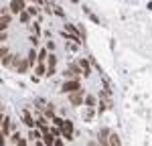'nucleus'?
I'll list each match as a JSON object with an SVG mask.
<instances>
[{
  "label": "nucleus",
  "mask_w": 152,
  "mask_h": 146,
  "mask_svg": "<svg viewBox=\"0 0 152 146\" xmlns=\"http://www.w3.org/2000/svg\"><path fill=\"white\" fill-rule=\"evenodd\" d=\"M83 85H81V79H65L63 83H61V93H67V96H71V93H75V91H81Z\"/></svg>",
  "instance_id": "nucleus-1"
},
{
  "label": "nucleus",
  "mask_w": 152,
  "mask_h": 146,
  "mask_svg": "<svg viewBox=\"0 0 152 146\" xmlns=\"http://www.w3.org/2000/svg\"><path fill=\"white\" fill-rule=\"evenodd\" d=\"M63 77L65 79H81L83 71H81V67H79V63H69L65 67V71H63Z\"/></svg>",
  "instance_id": "nucleus-2"
},
{
  "label": "nucleus",
  "mask_w": 152,
  "mask_h": 146,
  "mask_svg": "<svg viewBox=\"0 0 152 146\" xmlns=\"http://www.w3.org/2000/svg\"><path fill=\"white\" fill-rule=\"evenodd\" d=\"M31 67H33V65L28 63V59H26V57H18V55L14 57V63H12V69H14V71L18 73V75H23V73H26L28 69H31Z\"/></svg>",
  "instance_id": "nucleus-3"
},
{
  "label": "nucleus",
  "mask_w": 152,
  "mask_h": 146,
  "mask_svg": "<svg viewBox=\"0 0 152 146\" xmlns=\"http://www.w3.org/2000/svg\"><path fill=\"white\" fill-rule=\"evenodd\" d=\"M85 89H81V91H75V93H71V96H67V99H69V104L73 106V108H79V106H85Z\"/></svg>",
  "instance_id": "nucleus-4"
},
{
  "label": "nucleus",
  "mask_w": 152,
  "mask_h": 146,
  "mask_svg": "<svg viewBox=\"0 0 152 146\" xmlns=\"http://www.w3.org/2000/svg\"><path fill=\"white\" fill-rule=\"evenodd\" d=\"M26 6H28V4H26L24 0H10V4H8L12 16H18L20 12H24V10H26Z\"/></svg>",
  "instance_id": "nucleus-5"
},
{
  "label": "nucleus",
  "mask_w": 152,
  "mask_h": 146,
  "mask_svg": "<svg viewBox=\"0 0 152 146\" xmlns=\"http://www.w3.org/2000/svg\"><path fill=\"white\" fill-rule=\"evenodd\" d=\"M61 132H63V136H61V138H65L67 142H71V140H73V122H71V120H65V124L61 126Z\"/></svg>",
  "instance_id": "nucleus-6"
},
{
  "label": "nucleus",
  "mask_w": 152,
  "mask_h": 146,
  "mask_svg": "<svg viewBox=\"0 0 152 146\" xmlns=\"http://www.w3.org/2000/svg\"><path fill=\"white\" fill-rule=\"evenodd\" d=\"M77 63H79V67H81V71H83V77H89L91 71H94V65L89 63V59H87V57H81Z\"/></svg>",
  "instance_id": "nucleus-7"
},
{
  "label": "nucleus",
  "mask_w": 152,
  "mask_h": 146,
  "mask_svg": "<svg viewBox=\"0 0 152 146\" xmlns=\"http://www.w3.org/2000/svg\"><path fill=\"white\" fill-rule=\"evenodd\" d=\"M110 134H112L110 128H102V130H99V134H97V142H99V146H110Z\"/></svg>",
  "instance_id": "nucleus-8"
},
{
  "label": "nucleus",
  "mask_w": 152,
  "mask_h": 146,
  "mask_svg": "<svg viewBox=\"0 0 152 146\" xmlns=\"http://www.w3.org/2000/svg\"><path fill=\"white\" fill-rule=\"evenodd\" d=\"M23 122L26 124L28 130H31V128H37V120L33 118V114H31L28 110H23Z\"/></svg>",
  "instance_id": "nucleus-9"
},
{
  "label": "nucleus",
  "mask_w": 152,
  "mask_h": 146,
  "mask_svg": "<svg viewBox=\"0 0 152 146\" xmlns=\"http://www.w3.org/2000/svg\"><path fill=\"white\" fill-rule=\"evenodd\" d=\"M43 116H45L47 120H51V122L57 118V108H55V104H53V101H49V106H47V110L43 112Z\"/></svg>",
  "instance_id": "nucleus-10"
},
{
  "label": "nucleus",
  "mask_w": 152,
  "mask_h": 146,
  "mask_svg": "<svg viewBox=\"0 0 152 146\" xmlns=\"http://www.w3.org/2000/svg\"><path fill=\"white\" fill-rule=\"evenodd\" d=\"M31 142H39V140H43V132L39 130V128H31L28 130V136H26Z\"/></svg>",
  "instance_id": "nucleus-11"
},
{
  "label": "nucleus",
  "mask_w": 152,
  "mask_h": 146,
  "mask_svg": "<svg viewBox=\"0 0 152 146\" xmlns=\"http://www.w3.org/2000/svg\"><path fill=\"white\" fill-rule=\"evenodd\" d=\"M26 59H28V63H31L33 67H37V65H39V49H33V47H31L28 55H26Z\"/></svg>",
  "instance_id": "nucleus-12"
},
{
  "label": "nucleus",
  "mask_w": 152,
  "mask_h": 146,
  "mask_svg": "<svg viewBox=\"0 0 152 146\" xmlns=\"http://www.w3.org/2000/svg\"><path fill=\"white\" fill-rule=\"evenodd\" d=\"M97 114V108H85L83 106V122H91Z\"/></svg>",
  "instance_id": "nucleus-13"
},
{
  "label": "nucleus",
  "mask_w": 152,
  "mask_h": 146,
  "mask_svg": "<svg viewBox=\"0 0 152 146\" xmlns=\"http://www.w3.org/2000/svg\"><path fill=\"white\" fill-rule=\"evenodd\" d=\"M10 23H12V14H4V16H0V33L8 31Z\"/></svg>",
  "instance_id": "nucleus-14"
},
{
  "label": "nucleus",
  "mask_w": 152,
  "mask_h": 146,
  "mask_svg": "<svg viewBox=\"0 0 152 146\" xmlns=\"http://www.w3.org/2000/svg\"><path fill=\"white\" fill-rule=\"evenodd\" d=\"M97 106H99V97L87 93L85 96V108H97Z\"/></svg>",
  "instance_id": "nucleus-15"
},
{
  "label": "nucleus",
  "mask_w": 152,
  "mask_h": 146,
  "mask_svg": "<svg viewBox=\"0 0 152 146\" xmlns=\"http://www.w3.org/2000/svg\"><path fill=\"white\" fill-rule=\"evenodd\" d=\"M16 18H18V23H20V24H28V26H31V24L35 23V18H33V16H31V14H28L26 10H24V12H20V14H18Z\"/></svg>",
  "instance_id": "nucleus-16"
},
{
  "label": "nucleus",
  "mask_w": 152,
  "mask_h": 146,
  "mask_svg": "<svg viewBox=\"0 0 152 146\" xmlns=\"http://www.w3.org/2000/svg\"><path fill=\"white\" fill-rule=\"evenodd\" d=\"M63 31H67L69 35H73V36H79V28H77V24H73V23H65L63 24ZM85 43V41H83Z\"/></svg>",
  "instance_id": "nucleus-17"
},
{
  "label": "nucleus",
  "mask_w": 152,
  "mask_h": 146,
  "mask_svg": "<svg viewBox=\"0 0 152 146\" xmlns=\"http://www.w3.org/2000/svg\"><path fill=\"white\" fill-rule=\"evenodd\" d=\"M47 71H49L47 63H39V65L35 67V75L37 77H47Z\"/></svg>",
  "instance_id": "nucleus-18"
},
{
  "label": "nucleus",
  "mask_w": 152,
  "mask_h": 146,
  "mask_svg": "<svg viewBox=\"0 0 152 146\" xmlns=\"http://www.w3.org/2000/svg\"><path fill=\"white\" fill-rule=\"evenodd\" d=\"M47 106H49L47 99H43V97H37V99H35V110H37V112H41V114H43V112L47 110Z\"/></svg>",
  "instance_id": "nucleus-19"
},
{
  "label": "nucleus",
  "mask_w": 152,
  "mask_h": 146,
  "mask_svg": "<svg viewBox=\"0 0 152 146\" xmlns=\"http://www.w3.org/2000/svg\"><path fill=\"white\" fill-rule=\"evenodd\" d=\"M43 142H45V146H55L57 138H55L51 132H47V134H43Z\"/></svg>",
  "instance_id": "nucleus-20"
},
{
  "label": "nucleus",
  "mask_w": 152,
  "mask_h": 146,
  "mask_svg": "<svg viewBox=\"0 0 152 146\" xmlns=\"http://www.w3.org/2000/svg\"><path fill=\"white\" fill-rule=\"evenodd\" d=\"M26 12H28L33 18H39V14H41V8H39L37 4H28V6H26Z\"/></svg>",
  "instance_id": "nucleus-21"
},
{
  "label": "nucleus",
  "mask_w": 152,
  "mask_h": 146,
  "mask_svg": "<svg viewBox=\"0 0 152 146\" xmlns=\"http://www.w3.org/2000/svg\"><path fill=\"white\" fill-rule=\"evenodd\" d=\"M31 33L41 39V35H43V28H41V23H39V20H35V23L31 24Z\"/></svg>",
  "instance_id": "nucleus-22"
},
{
  "label": "nucleus",
  "mask_w": 152,
  "mask_h": 146,
  "mask_svg": "<svg viewBox=\"0 0 152 146\" xmlns=\"http://www.w3.org/2000/svg\"><path fill=\"white\" fill-rule=\"evenodd\" d=\"M14 57H16V55H14V53H10V55H6V57H2V65H4V67H12V63H14Z\"/></svg>",
  "instance_id": "nucleus-23"
},
{
  "label": "nucleus",
  "mask_w": 152,
  "mask_h": 146,
  "mask_svg": "<svg viewBox=\"0 0 152 146\" xmlns=\"http://www.w3.org/2000/svg\"><path fill=\"white\" fill-rule=\"evenodd\" d=\"M110 146H122V140H120V136L116 132L110 134Z\"/></svg>",
  "instance_id": "nucleus-24"
},
{
  "label": "nucleus",
  "mask_w": 152,
  "mask_h": 146,
  "mask_svg": "<svg viewBox=\"0 0 152 146\" xmlns=\"http://www.w3.org/2000/svg\"><path fill=\"white\" fill-rule=\"evenodd\" d=\"M57 55H55V53H51V55H49V59H47V65L49 67H57Z\"/></svg>",
  "instance_id": "nucleus-25"
},
{
  "label": "nucleus",
  "mask_w": 152,
  "mask_h": 146,
  "mask_svg": "<svg viewBox=\"0 0 152 146\" xmlns=\"http://www.w3.org/2000/svg\"><path fill=\"white\" fill-rule=\"evenodd\" d=\"M55 16H61V18H65V16H67L65 8H63V6H59V4H55Z\"/></svg>",
  "instance_id": "nucleus-26"
},
{
  "label": "nucleus",
  "mask_w": 152,
  "mask_h": 146,
  "mask_svg": "<svg viewBox=\"0 0 152 146\" xmlns=\"http://www.w3.org/2000/svg\"><path fill=\"white\" fill-rule=\"evenodd\" d=\"M28 43L33 45V49H39V45H41V39H39V36H35V35H31V36H28Z\"/></svg>",
  "instance_id": "nucleus-27"
},
{
  "label": "nucleus",
  "mask_w": 152,
  "mask_h": 146,
  "mask_svg": "<svg viewBox=\"0 0 152 146\" xmlns=\"http://www.w3.org/2000/svg\"><path fill=\"white\" fill-rule=\"evenodd\" d=\"M77 28H79V36H81L83 41H87V31H85L83 23H77Z\"/></svg>",
  "instance_id": "nucleus-28"
},
{
  "label": "nucleus",
  "mask_w": 152,
  "mask_h": 146,
  "mask_svg": "<svg viewBox=\"0 0 152 146\" xmlns=\"http://www.w3.org/2000/svg\"><path fill=\"white\" fill-rule=\"evenodd\" d=\"M51 134H53L55 138H59V136H63V132H61V128H57V126H51Z\"/></svg>",
  "instance_id": "nucleus-29"
},
{
  "label": "nucleus",
  "mask_w": 152,
  "mask_h": 146,
  "mask_svg": "<svg viewBox=\"0 0 152 146\" xmlns=\"http://www.w3.org/2000/svg\"><path fill=\"white\" fill-rule=\"evenodd\" d=\"M63 124H65V118H61V116H57V118L53 120V126H57V128H61Z\"/></svg>",
  "instance_id": "nucleus-30"
},
{
  "label": "nucleus",
  "mask_w": 152,
  "mask_h": 146,
  "mask_svg": "<svg viewBox=\"0 0 152 146\" xmlns=\"http://www.w3.org/2000/svg\"><path fill=\"white\" fill-rule=\"evenodd\" d=\"M45 47H47L49 51H51V53H55V49H57V45H55V41H47V43H45Z\"/></svg>",
  "instance_id": "nucleus-31"
},
{
  "label": "nucleus",
  "mask_w": 152,
  "mask_h": 146,
  "mask_svg": "<svg viewBox=\"0 0 152 146\" xmlns=\"http://www.w3.org/2000/svg\"><path fill=\"white\" fill-rule=\"evenodd\" d=\"M65 49H67V51H77L79 45H77V43H65Z\"/></svg>",
  "instance_id": "nucleus-32"
},
{
  "label": "nucleus",
  "mask_w": 152,
  "mask_h": 146,
  "mask_svg": "<svg viewBox=\"0 0 152 146\" xmlns=\"http://www.w3.org/2000/svg\"><path fill=\"white\" fill-rule=\"evenodd\" d=\"M6 55H10V51H8L6 45H2V47H0V59H2V57H6Z\"/></svg>",
  "instance_id": "nucleus-33"
},
{
  "label": "nucleus",
  "mask_w": 152,
  "mask_h": 146,
  "mask_svg": "<svg viewBox=\"0 0 152 146\" xmlns=\"http://www.w3.org/2000/svg\"><path fill=\"white\" fill-rule=\"evenodd\" d=\"M89 20H91V23H95V24H102V20H99V16H97V14H94V12L89 14Z\"/></svg>",
  "instance_id": "nucleus-34"
},
{
  "label": "nucleus",
  "mask_w": 152,
  "mask_h": 146,
  "mask_svg": "<svg viewBox=\"0 0 152 146\" xmlns=\"http://www.w3.org/2000/svg\"><path fill=\"white\" fill-rule=\"evenodd\" d=\"M26 140H28V138H23V136H20V138L14 142V146H26Z\"/></svg>",
  "instance_id": "nucleus-35"
},
{
  "label": "nucleus",
  "mask_w": 152,
  "mask_h": 146,
  "mask_svg": "<svg viewBox=\"0 0 152 146\" xmlns=\"http://www.w3.org/2000/svg\"><path fill=\"white\" fill-rule=\"evenodd\" d=\"M53 75H57V67H49V71H47V77H53Z\"/></svg>",
  "instance_id": "nucleus-36"
},
{
  "label": "nucleus",
  "mask_w": 152,
  "mask_h": 146,
  "mask_svg": "<svg viewBox=\"0 0 152 146\" xmlns=\"http://www.w3.org/2000/svg\"><path fill=\"white\" fill-rule=\"evenodd\" d=\"M6 39H8V31H4V33H2V35H0V41H2V45H4V43H6Z\"/></svg>",
  "instance_id": "nucleus-37"
},
{
  "label": "nucleus",
  "mask_w": 152,
  "mask_h": 146,
  "mask_svg": "<svg viewBox=\"0 0 152 146\" xmlns=\"http://www.w3.org/2000/svg\"><path fill=\"white\" fill-rule=\"evenodd\" d=\"M87 146H99V142H97V138H91V140L87 142Z\"/></svg>",
  "instance_id": "nucleus-38"
},
{
  "label": "nucleus",
  "mask_w": 152,
  "mask_h": 146,
  "mask_svg": "<svg viewBox=\"0 0 152 146\" xmlns=\"http://www.w3.org/2000/svg\"><path fill=\"white\" fill-rule=\"evenodd\" d=\"M55 146H65V138H57V142H55Z\"/></svg>",
  "instance_id": "nucleus-39"
},
{
  "label": "nucleus",
  "mask_w": 152,
  "mask_h": 146,
  "mask_svg": "<svg viewBox=\"0 0 152 146\" xmlns=\"http://www.w3.org/2000/svg\"><path fill=\"white\" fill-rule=\"evenodd\" d=\"M148 10H152V0H150V2H148Z\"/></svg>",
  "instance_id": "nucleus-40"
},
{
  "label": "nucleus",
  "mask_w": 152,
  "mask_h": 146,
  "mask_svg": "<svg viewBox=\"0 0 152 146\" xmlns=\"http://www.w3.org/2000/svg\"><path fill=\"white\" fill-rule=\"evenodd\" d=\"M69 2H73V4H79V0H69Z\"/></svg>",
  "instance_id": "nucleus-41"
}]
</instances>
